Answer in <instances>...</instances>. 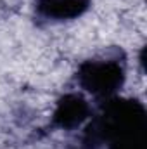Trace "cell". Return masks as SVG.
<instances>
[{
    "label": "cell",
    "mask_w": 147,
    "mask_h": 149,
    "mask_svg": "<svg viewBox=\"0 0 147 149\" xmlns=\"http://www.w3.org/2000/svg\"><path fill=\"white\" fill-rule=\"evenodd\" d=\"M83 141L92 149H147V111L137 99H106L101 113L92 116Z\"/></svg>",
    "instance_id": "cell-1"
},
{
    "label": "cell",
    "mask_w": 147,
    "mask_h": 149,
    "mask_svg": "<svg viewBox=\"0 0 147 149\" xmlns=\"http://www.w3.org/2000/svg\"><path fill=\"white\" fill-rule=\"evenodd\" d=\"M126 78L125 57L121 50H114L101 57H92L78 66V85L97 99H111L123 87Z\"/></svg>",
    "instance_id": "cell-2"
},
{
    "label": "cell",
    "mask_w": 147,
    "mask_h": 149,
    "mask_svg": "<svg viewBox=\"0 0 147 149\" xmlns=\"http://www.w3.org/2000/svg\"><path fill=\"white\" fill-rule=\"evenodd\" d=\"M88 118H92V108L81 94H66L57 101V106L52 113L50 127L61 130H74L81 127Z\"/></svg>",
    "instance_id": "cell-3"
},
{
    "label": "cell",
    "mask_w": 147,
    "mask_h": 149,
    "mask_svg": "<svg viewBox=\"0 0 147 149\" xmlns=\"http://www.w3.org/2000/svg\"><path fill=\"white\" fill-rule=\"evenodd\" d=\"M90 9V0H37L35 10L45 21H71Z\"/></svg>",
    "instance_id": "cell-4"
}]
</instances>
